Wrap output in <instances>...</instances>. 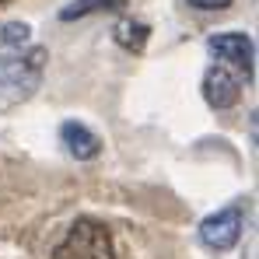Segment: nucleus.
<instances>
[{"label":"nucleus","mask_w":259,"mask_h":259,"mask_svg":"<svg viewBox=\"0 0 259 259\" xmlns=\"http://www.w3.org/2000/svg\"><path fill=\"white\" fill-rule=\"evenodd\" d=\"M193 11H224V7H231V0H186Z\"/></svg>","instance_id":"nucleus-10"},{"label":"nucleus","mask_w":259,"mask_h":259,"mask_svg":"<svg viewBox=\"0 0 259 259\" xmlns=\"http://www.w3.org/2000/svg\"><path fill=\"white\" fill-rule=\"evenodd\" d=\"M210 53L221 60V67L238 70L245 81L252 77V60H256V46L245 32H221L210 35Z\"/></svg>","instance_id":"nucleus-4"},{"label":"nucleus","mask_w":259,"mask_h":259,"mask_svg":"<svg viewBox=\"0 0 259 259\" xmlns=\"http://www.w3.org/2000/svg\"><path fill=\"white\" fill-rule=\"evenodd\" d=\"M60 144H63L77 161H91V158L102 154V140H98V133H91V130H88L84 123H77V119H70V123L60 126Z\"/></svg>","instance_id":"nucleus-6"},{"label":"nucleus","mask_w":259,"mask_h":259,"mask_svg":"<svg viewBox=\"0 0 259 259\" xmlns=\"http://www.w3.org/2000/svg\"><path fill=\"white\" fill-rule=\"evenodd\" d=\"M0 4H4V0H0Z\"/></svg>","instance_id":"nucleus-11"},{"label":"nucleus","mask_w":259,"mask_h":259,"mask_svg":"<svg viewBox=\"0 0 259 259\" xmlns=\"http://www.w3.org/2000/svg\"><path fill=\"white\" fill-rule=\"evenodd\" d=\"M46 60H49V53L42 46H35L28 53L0 56V116L14 112L18 105H25L39 91L46 74Z\"/></svg>","instance_id":"nucleus-1"},{"label":"nucleus","mask_w":259,"mask_h":259,"mask_svg":"<svg viewBox=\"0 0 259 259\" xmlns=\"http://www.w3.org/2000/svg\"><path fill=\"white\" fill-rule=\"evenodd\" d=\"M28 35H32V28H28V25L11 21V25H4V28H0V46H25V42H28Z\"/></svg>","instance_id":"nucleus-9"},{"label":"nucleus","mask_w":259,"mask_h":259,"mask_svg":"<svg viewBox=\"0 0 259 259\" xmlns=\"http://www.w3.org/2000/svg\"><path fill=\"white\" fill-rule=\"evenodd\" d=\"M242 231H245V207L242 203H231V207L210 214L200 224V242L207 249H214V252H228V249L238 245Z\"/></svg>","instance_id":"nucleus-3"},{"label":"nucleus","mask_w":259,"mask_h":259,"mask_svg":"<svg viewBox=\"0 0 259 259\" xmlns=\"http://www.w3.org/2000/svg\"><path fill=\"white\" fill-rule=\"evenodd\" d=\"M49 259H116V249H112V235L102 221L95 217H77L67 235L56 242L53 256Z\"/></svg>","instance_id":"nucleus-2"},{"label":"nucleus","mask_w":259,"mask_h":259,"mask_svg":"<svg viewBox=\"0 0 259 259\" xmlns=\"http://www.w3.org/2000/svg\"><path fill=\"white\" fill-rule=\"evenodd\" d=\"M242 88H245V77L231 67H210L207 77H203V98L214 105V109H231L238 98H242Z\"/></svg>","instance_id":"nucleus-5"},{"label":"nucleus","mask_w":259,"mask_h":259,"mask_svg":"<svg viewBox=\"0 0 259 259\" xmlns=\"http://www.w3.org/2000/svg\"><path fill=\"white\" fill-rule=\"evenodd\" d=\"M123 4H126V0H74L60 18L70 21V18H84V14H91V11H102V7L109 11V7H123Z\"/></svg>","instance_id":"nucleus-8"},{"label":"nucleus","mask_w":259,"mask_h":259,"mask_svg":"<svg viewBox=\"0 0 259 259\" xmlns=\"http://www.w3.org/2000/svg\"><path fill=\"white\" fill-rule=\"evenodd\" d=\"M116 42L123 46V49H144V42H147V25H140V21H119L116 28Z\"/></svg>","instance_id":"nucleus-7"}]
</instances>
